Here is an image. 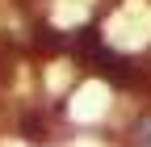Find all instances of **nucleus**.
Wrapping results in <instances>:
<instances>
[{
  "mask_svg": "<svg viewBox=\"0 0 151 147\" xmlns=\"http://www.w3.org/2000/svg\"><path fill=\"white\" fill-rule=\"evenodd\" d=\"M126 147H151V109H143L134 126L126 130Z\"/></svg>",
  "mask_w": 151,
  "mask_h": 147,
  "instance_id": "f257e3e1",
  "label": "nucleus"
}]
</instances>
